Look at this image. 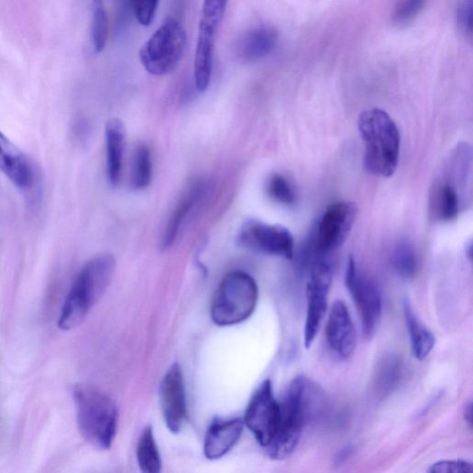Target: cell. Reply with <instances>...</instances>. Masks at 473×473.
I'll return each mask as SVG.
<instances>
[{
  "instance_id": "cell-1",
  "label": "cell",
  "mask_w": 473,
  "mask_h": 473,
  "mask_svg": "<svg viewBox=\"0 0 473 473\" xmlns=\"http://www.w3.org/2000/svg\"><path fill=\"white\" fill-rule=\"evenodd\" d=\"M115 270L116 259L109 254L94 257L82 268L61 310L59 327L62 330H71L84 322L109 287Z\"/></svg>"
},
{
  "instance_id": "cell-2",
  "label": "cell",
  "mask_w": 473,
  "mask_h": 473,
  "mask_svg": "<svg viewBox=\"0 0 473 473\" xmlns=\"http://www.w3.org/2000/svg\"><path fill=\"white\" fill-rule=\"evenodd\" d=\"M358 127L366 144V170L378 177H391L397 170L401 150L395 122L385 111L372 108L360 115Z\"/></svg>"
},
{
  "instance_id": "cell-3",
  "label": "cell",
  "mask_w": 473,
  "mask_h": 473,
  "mask_svg": "<svg viewBox=\"0 0 473 473\" xmlns=\"http://www.w3.org/2000/svg\"><path fill=\"white\" fill-rule=\"evenodd\" d=\"M311 382L305 376L295 377L280 403V422L271 443L264 449L275 460L288 459L299 445L303 427L312 404Z\"/></svg>"
},
{
  "instance_id": "cell-4",
  "label": "cell",
  "mask_w": 473,
  "mask_h": 473,
  "mask_svg": "<svg viewBox=\"0 0 473 473\" xmlns=\"http://www.w3.org/2000/svg\"><path fill=\"white\" fill-rule=\"evenodd\" d=\"M71 394L81 436L97 450H109L118 422V411L114 402L105 394L86 385H74Z\"/></svg>"
},
{
  "instance_id": "cell-5",
  "label": "cell",
  "mask_w": 473,
  "mask_h": 473,
  "mask_svg": "<svg viewBox=\"0 0 473 473\" xmlns=\"http://www.w3.org/2000/svg\"><path fill=\"white\" fill-rule=\"evenodd\" d=\"M258 301V287L251 275L233 271L225 275L211 305V318L219 327L238 325L254 313Z\"/></svg>"
},
{
  "instance_id": "cell-6",
  "label": "cell",
  "mask_w": 473,
  "mask_h": 473,
  "mask_svg": "<svg viewBox=\"0 0 473 473\" xmlns=\"http://www.w3.org/2000/svg\"><path fill=\"white\" fill-rule=\"evenodd\" d=\"M187 46L182 25L168 20L142 46L139 58L145 70L153 76L172 73L181 61Z\"/></svg>"
},
{
  "instance_id": "cell-7",
  "label": "cell",
  "mask_w": 473,
  "mask_h": 473,
  "mask_svg": "<svg viewBox=\"0 0 473 473\" xmlns=\"http://www.w3.org/2000/svg\"><path fill=\"white\" fill-rule=\"evenodd\" d=\"M227 3L228 0L204 2L193 64L195 86L200 92H205L210 84L217 34Z\"/></svg>"
},
{
  "instance_id": "cell-8",
  "label": "cell",
  "mask_w": 473,
  "mask_h": 473,
  "mask_svg": "<svg viewBox=\"0 0 473 473\" xmlns=\"http://www.w3.org/2000/svg\"><path fill=\"white\" fill-rule=\"evenodd\" d=\"M346 286L357 304L366 338L371 339L382 315V297L376 283L361 273L357 261L350 256L345 275Z\"/></svg>"
},
{
  "instance_id": "cell-9",
  "label": "cell",
  "mask_w": 473,
  "mask_h": 473,
  "mask_svg": "<svg viewBox=\"0 0 473 473\" xmlns=\"http://www.w3.org/2000/svg\"><path fill=\"white\" fill-rule=\"evenodd\" d=\"M333 273L329 263L313 262L306 285L307 315L304 328V345L309 348L320 329L328 310V299Z\"/></svg>"
},
{
  "instance_id": "cell-10",
  "label": "cell",
  "mask_w": 473,
  "mask_h": 473,
  "mask_svg": "<svg viewBox=\"0 0 473 473\" xmlns=\"http://www.w3.org/2000/svg\"><path fill=\"white\" fill-rule=\"evenodd\" d=\"M239 242L243 246L261 254L289 260L294 256L293 236L281 225L249 220L241 228Z\"/></svg>"
},
{
  "instance_id": "cell-11",
  "label": "cell",
  "mask_w": 473,
  "mask_h": 473,
  "mask_svg": "<svg viewBox=\"0 0 473 473\" xmlns=\"http://www.w3.org/2000/svg\"><path fill=\"white\" fill-rule=\"evenodd\" d=\"M280 422V403L275 400L270 380H264L251 399L245 423L257 442L265 449L277 432Z\"/></svg>"
},
{
  "instance_id": "cell-12",
  "label": "cell",
  "mask_w": 473,
  "mask_h": 473,
  "mask_svg": "<svg viewBox=\"0 0 473 473\" xmlns=\"http://www.w3.org/2000/svg\"><path fill=\"white\" fill-rule=\"evenodd\" d=\"M359 209L353 202H337L329 207L323 215L317 232V249L321 254L336 251L348 239Z\"/></svg>"
},
{
  "instance_id": "cell-13",
  "label": "cell",
  "mask_w": 473,
  "mask_h": 473,
  "mask_svg": "<svg viewBox=\"0 0 473 473\" xmlns=\"http://www.w3.org/2000/svg\"><path fill=\"white\" fill-rule=\"evenodd\" d=\"M161 403L168 428L179 432L187 422L188 412L183 376L178 364L169 369L162 380Z\"/></svg>"
},
{
  "instance_id": "cell-14",
  "label": "cell",
  "mask_w": 473,
  "mask_h": 473,
  "mask_svg": "<svg viewBox=\"0 0 473 473\" xmlns=\"http://www.w3.org/2000/svg\"><path fill=\"white\" fill-rule=\"evenodd\" d=\"M327 339L339 358L348 359L357 348V331L346 304L334 302L327 325Z\"/></svg>"
},
{
  "instance_id": "cell-15",
  "label": "cell",
  "mask_w": 473,
  "mask_h": 473,
  "mask_svg": "<svg viewBox=\"0 0 473 473\" xmlns=\"http://www.w3.org/2000/svg\"><path fill=\"white\" fill-rule=\"evenodd\" d=\"M0 172L21 190L32 188L34 173L27 156L0 132Z\"/></svg>"
},
{
  "instance_id": "cell-16",
  "label": "cell",
  "mask_w": 473,
  "mask_h": 473,
  "mask_svg": "<svg viewBox=\"0 0 473 473\" xmlns=\"http://www.w3.org/2000/svg\"><path fill=\"white\" fill-rule=\"evenodd\" d=\"M241 419L218 420L208 430L205 455L210 460L221 459L238 443L244 431Z\"/></svg>"
},
{
  "instance_id": "cell-17",
  "label": "cell",
  "mask_w": 473,
  "mask_h": 473,
  "mask_svg": "<svg viewBox=\"0 0 473 473\" xmlns=\"http://www.w3.org/2000/svg\"><path fill=\"white\" fill-rule=\"evenodd\" d=\"M126 129L118 118H111L106 125L107 175L109 184L116 187L122 177Z\"/></svg>"
},
{
  "instance_id": "cell-18",
  "label": "cell",
  "mask_w": 473,
  "mask_h": 473,
  "mask_svg": "<svg viewBox=\"0 0 473 473\" xmlns=\"http://www.w3.org/2000/svg\"><path fill=\"white\" fill-rule=\"evenodd\" d=\"M279 34L271 26H259L244 34L236 46L241 60L254 62L269 55L277 46Z\"/></svg>"
},
{
  "instance_id": "cell-19",
  "label": "cell",
  "mask_w": 473,
  "mask_h": 473,
  "mask_svg": "<svg viewBox=\"0 0 473 473\" xmlns=\"http://www.w3.org/2000/svg\"><path fill=\"white\" fill-rule=\"evenodd\" d=\"M403 311L413 357L419 361H423L436 345L435 336L421 323L407 299L403 301Z\"/></svg>"
},
{
  "instance_id": "cell-20",
  "label": "cell",
  "mask_w": 473,
  "mask_h": 473,
  "mask_svg": "<svg viewBox=\"0 0 473 473\" xmlns=\"http://www.w3.org/2000/svg\"><path fill=\"white\" fill-rule=\"evenodd\" d=\"M202 190V185L200 183H197L190 187V190L182 196V199L174 209L166 227L162 241L163 249H169L175 243L181 227L182 226L195 203L199 200Z\"/></svg>"
},
{
  "instance_id": "cell-21",
  "label": "cell",
  "mask_w": 473,
  "mask_h": 473,
  "mask_svg": "<svg viewBox=\"0 0 473 473\" xmlns=\"http://www.w3.org/2000/svg\"><path fill=\"white\" fill-rule=\"evenodd\" d=\"M137 460L143 472L159 473L162 470V458L151 426L146 427L140 437L137 446Z\"/></svg>"
},
{
  "instance_id": "cell-22",
  "label": "cell",
  "mask_w": 473,
  "mask_h": 473,
  "mask_svg": "<svg viewBox=\"0 0 473 473\" xmlns=\"http://www.w3.org/2000/svg\"><path fill=\"white\" fill-rule=\"evenodd\" d=\"M153 164L150 149L146 144L135 147L131 171V186L135 190L146 189L152 180Z\"/></svg>"
},
{
  "instance_id": "cell-23",
  "label": "cell",
  "mask_w": 473,
  "mask_h": 473,
  "mask_svg": "<svg viewBox=\"0 0 473 473\" xmlns=\"http://www.w3.org/2000/svg\"><path fill=\"white\" fill-rule=\"evenodd\" d=\"M108 35V18L102 0H93V17L91 39L94 50L101 53L107 44Z\"/></svg>"
},
{
  "instance_id": "cell-24",
  "label": "cell",
  "mask_w": 473,
  "mask_h": 473,
  "mask_svg": "<svg viewBox=\"0 0 473 473\" xmlns=\"http://www.w3.org/2000/svg\"><path fill=\"white\" fill-rule=\"evenodd\" d=\"M436 204L441 220H455L459 212V199L456 188L449 183L442 184L437 191Z\"/></svg>"
},
{
  "instance_id": "cell-25",
  "label": "cell",
  "mask_w": 473,
  "mask_h": 473,
  "mask_svg": "<svg viewBox=\"0 0 473 473\" xmlns=\"http://www.w3.org/2000/svg\"><path fill=\"white\" fill-rule=\"evenodd\" d=\"M266 190L271 199L282 205L292 206L296 193L291 182L281 174H273L267 181Z\"/></svg>"
},
{
  "instance_id": "cell-26",
  "label": "cell",
  "mask_w": 473,
  "mask_h": 473,
  "mask_svg": "<svg viewBox=\"0 0 473 473\" xmlns=\"http://www.w3.org/2000/svg\"><path fill=\"white\" fill-rule=\"evenodd\" d=\"M402 364L395 357L383 361L376 376V385L383 394L390 393L401 378Z\"/></svg>"
},
{
  "instance_id": "cell-27",
  "label": "cell",
  "mask_w": 473,
  "mask_h": 473,
  "mask_svg": "<svg viewBox=\"0 0 473 473\" xmlns=\"http://www.w3.org/2000/svg\"><path fill=\"white\" fill-rule=\"evenodd\" d=\"M392 265L402 278L406 280L413 278L418 261L413 248L408 245L400 246L392 255Z\"/></svg>"
},
{
  "instance_id": "cell-28",
  "label": "cell",
  "mask_w": 473,
  "mask_h": 473,
  "mask_svg": "<svg viewBox=\"0 0 473 473\" xmlns=\"http://www.w3.org/2000/svg\"><path fill=\"white\" fill-rule=\"evenodd\" d=\"M426 0H399L393 13V22L399 26L413 23L422 11Z\"/></svg>"
},
{
  "instance_id": "cell-29",
  "label": "cell",
  "mask_w": 473,
  "mask_h": 473,
  "mask_svg": "<svg viewBox=\"0 0 473 473\" xmlns=\"http://www.w3.org/2000/svg\"><path fill=\"white\" fill-rule=\"evenodd\" d=\"M133 13L143 26H149L155 16L160 0H130Z\"/></svg>"
},
{
  "instance_id": "cell-30",
  "label": "cell",
  "mask_w": 473,
  "mask_h": 473,
  "mask_svg": "<svg viewBox=\"0 0 473 473\" xmlns=\"http://www.w3.org/2000/svg\"><path fill=\"white\" fill-rule=\"evenodd\" d=\"M457 22L460 32L470 36L472 32V0H457Z\"/></svg>"
},
{
  "instance_id": "cell-31",
  "label": "cell",
  "mask_w": 473,
  "mask_h": 473,
  "mask_svg": "<svg viewBox=\"0 0 473 473\" xmlns=\"http://www.w3.org/2000/svg\"><path fill=\"white\" fill-rule=\"evenodd\" d=\"M431 473H468L472 472V465L461 459L440 461L428 469Z\"/></svg>"
},
{
  "instance_id": "cell-32",
  "label": "cell",
  "mask_w": 473,
  "mask_h": 473,
  "mask_svg": "<svg viewBox=\"0 0 473 473\" xmlns=\"http://www.w3.org/2000/svg\"><path fill=\"white\" fill-rule=\"evenodd\" d=\"M352 452H353V449L350 446L346 447L336 457V459H335L336 463L338 465L342 464L351 456Z\"/></svg>"
},
{
  "instance_id": "cell-33",
  "label": "cell",
  "mask_w": 473,
  "mask_h": 473,
  "mask_svg": "<svg viewBox=\"0 0 473 473\" xmlns=\"http://www.w3.org/2000/svg\"><path fill=\"white\" fill-rule=\"evenodd\" d=\"M464 417H465V420L468 422V423L471 426L472 425V404L471 403H468L465 406Z\"/></svg>"
}]
</instances>
